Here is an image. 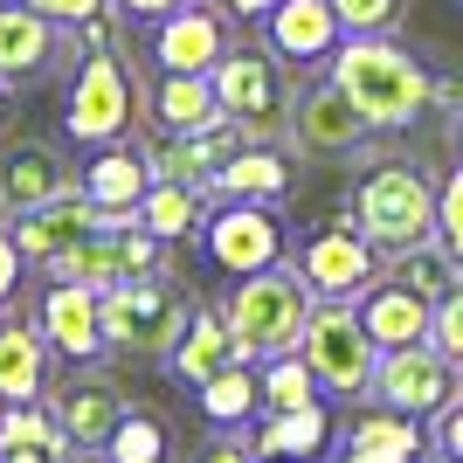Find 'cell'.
<instances>
[{
	"label": "cell",
	"mask_w": 463,
	"mask_h": 463,
	"mask_svg": "<svg viewBox=\"0 0 463 463\" xmlns=\"http://www.w3.org/2000/svg\"><path fill=\"white\" fill-rule=\"evenodd\" d=\"M422 463H463V457H449V449H422Z\"/></svg>",
	"instance_id": "cell-44"
},
{
	"label": "cell",
	"mask_w": 463,
	"mask_h": 463,
	"mask_svg": "<svg viewBox=\"0 0 463 463\" xmlns=\"http://www.w3.org/2000/svg\"><path fill=\"white\" fill-rule=\"evenodd\" d=\"M132 70L118 62V49H83L77 77H70V104H62V132L77 138V146H118V138L132 132Z\"/></svg>",
	"instance_id": "cell-7"
},
{
	"label": "cell",
	"mask_w": 463,
	"mask_h": 463,
	"mask_svg": "<svg viewBox=\"0 0 463 463\" xmlns=\"http://www.w3.org/2000/svg\"><path fill=\"white\" fill-rule=\"evenodd\" d=\"M214 83V104L229 125H242V138H284L290 132V77H284V56H277L270 42L263 49H242L229 42V56L208 70Z\"/></svg>",
	"instance_id": "cell-4"
},
{
	"label": "cell",
	"mask_w": 463,
	"mask_h": 463,
	"mask_svg": "<svg viewBox=\"0 0 463 463\" xmlns=\"http://www.w3.org/2000/svg\"><path fill=\"white\" fill-rule=\"evenodd\" d=\"M214 7H222L229 21H263V14L277 7V0H214Z\"/></svg>",
	"instance_id": "cell-41"
},
{
	"label": "cell",
	"mask_w": 463,
	"mask_h": 463,
	"mask_svg": "<svg viewBox=\"0 0 463 463\" xmlns=\"http://www.w3.org/2000/svg\"><path fill=\"white\" fill-rule=\"evenodd\" d=\"M367 132L373 125L353 111V97L332 77H311L305 90L290 97V146H298V153H353Z\"/></svg>",
	"instance_id": "cell-12"
},
{
	"label": "cell",
	"mask_w": 463,
	"mask_h": 463,
	"mask_svg": "<svg viewBox=\"0 0 463 463\" xmlns=\"http://www.w3.org/2000/svg\"><path fill=\"white\" fill-rule=\"evenodd\" d=\"M97 457H104V463H174V429H166L159 408H132V402H125L111 443L97 449Z\"/></svg>",
	"instance_id": "cell-30"
},
{
	"label": "cell",
	"mask_w": 463,
	"mask_h": 463,
	"mask_svg": "<svg viewBox=\"0 0 463 463\" xmlns=\"http://www.w3.org/2000/svg\"><path fill=\"white\" fill-rule=\"evenodd\" d=\"M194 463H256V449L242 443V436H235V429H222V436H214L208 449H201V457Z\"/></svg>",
	"instance_id": "cell-39"
},
{
	"label": "cell",
	"mask_w": 463,
	"mask_h": 463,
	"mask_svg": "<svg viewBox=\"0 0 463 463\" xmlns=\"http://www.w3.org/2000/svg\"><path fill=\"white\" fill-rule=\"evenodd\" d=\"M311 284L298 277V263H270V270L256 277H235L229 290V332H235V353L242 360H277V353H298V339H305L311 326Z\"/></svg>",
	"instance_id": "cell-2"
},
{
	"label": "cell",
	"mask_w": 463,
	"mask_h": 463,
	"mask_svg": "<svg viewBox=\"0 0 463 463\" xmlns=\"http://www.w3.org/2000/svg\"><path fill=\"white\" fill-rule=\"evenodd\" d=\"M146 187H153V166L132 146H97L90 166H83V194H90L97 208H138Z\"/></svg>",
	"instance_id": "cell-26"
},
{
	"label": "cell",
	"mask_w": 463,
	"mask_h": 463,
	"mask_svg": "<svg viewBox=\"0 0 463 463\" xmlns=\"http://www.w3.org/2000/svg\"><path fill=\"white\" fill-rule=\"evenodd\" d=\"M208 208H214L208 187H187V180H153V187H146V201H138V222H146L159 242H187V235H201Z\"/></svg>",
	"instance_id": "cell-27"
},
{
	"label": "cell",
	"mask_w": 463,
	"mask_h": 463,
	"mask_svg": "<svg viewBox=\"0 0 463 463\" xmlns=\"http://www.w3.org/2000/svg\"><path fill=\"white\" fill-rule=\"evenodd\" d=\"M436 242L449 250V263L463 270V166H449L436 187Z\"/></svg>",
	"instance_id": "cell-35"
},
{
	"label": "cell",
	"mask_w": 463,
	"mask_h": 463,
	"mask_svg": "<svg viewBox=\"0 0 463 463\" xmlns=\"http://www.w3.org/2000/svg\"><path fill=\"white\" fill-rule=\"evenodd\" d=\"M332 14L346 35H394L408 21V0H332Z\"/></svg>",
	"instance_id": "cell-33"
},
{
	"label": "cell",
	"mask_w": 463,
	"mask_h": 463,
	"mask_svg": "<svg viewBox=\"0 0 463 463\" xmlns=\"http://www.w3.org/2000/svg\"><path fill=\"white\" fill-rule=\"evenodd\" d=\"M457 394H463V367H457V360H443V353L422 339V346H394V353H381V367H373V394H367V402L402 408V415L429 422V415H443Z\"/></svg>",
	"instance_id": "cell-9"
},
{
	"label": "cell",
	"mask_w": 463,
	"mask_h": 463,
	"mask_svg": "<svg viewBox=\"0 0 463 463\" xmlns=\"http://www.w3.org/2000/svg\"><path fill=\"white\" fill-rule=\"evenodd\" d=\"M35 14H49V21H62V28H83V21H97L111 0H28Z\"/></svg>",
	"instance_id": "cell-38"
},
{
	"label": "cell",
	"mask_w": 463,
	"mask_h": 463,
	"mask_svg": "<svg viewBox=\"0 0 463 463\" xmlns=\"http://www.w3.org/2000/svg\"><path fill=\"white\" fill-rule=\"evenodd\" d=\"M387 277H394V284H408V290H422L429 305H436V298H443L449 284H457V263H449V250L443 242H436V235H429V242H415V250H402V256H387Z\"/></svg>",
	"instance_id": "cell-32"
},
{
	"label": "cell",
	"mask_w": 463,
	"mask_h": 463,
	"mask_svg": "<svg viewBox=\"0 0 463 463\" xmlns=\"http://www.w3.org/2000/svg\"><path fill=\"white\" fill-rule=\"evenodd\" d=\"M429 449H449V457H463V394L443 408V415H429Z\"/></svg>",
	"instance_id": "cell-36"
},
{
	"label": "cell",
	"mask_w": 463,
	"mask_h": 463,
	"mask_svg": "<svg viewBox=\"0 0 463 463\" xmlns=\"http://www.w3.org/2000/svg\"><path fill=\"white\" fill-rule=\"evenodd\" d=\"M42 277L49 284H83V290H118L125 284V250H118V229H97V235H83L77 250H62V256H49L42 263Z\"/></svg>",
	"instance_id": "cell-25"
},
{
	"label": "cell",
	"mask_w": 463,
	"mask_h": 463,
	"mask_svg": "<svg viewBox=\"0 0 463 463\" xmlns=\"http://www.w3.org/2000/svg\"><path fill=\"white\" fill-rule=\"evenodd\" d=\"M146 118H153V132H208V125H222V104H214L208 77H174V70H159L153 97H146Z\"/></svg>",
	"instance_id": "cell-24"
},
{
	"label": "cell",
	"mask_w": 463,
	"mask_h": 463,
	"mask_svg": "<svg viewBox=\"0 0 463 463\" xmlns=\"http://www.w3.org/2000/svg\"><path fill=\"white\" fill-rule=\"evenodd\" d=\"M429 346L463 367V277L443 290V298H436V305H429Z\"/></svg>",
	"instance_id": "cell-34"
},
{
	"label": "cell",
	"mask_w": 463,
	"mask_h": 463,
	"mask_svg": "<svg viewBox=\"0 0 463 463\" xmlns=\"http://www.w3.org/2000/svg\"><path fill=\"white\" fill-rule=\"evenodd\" d=\"M21 277H28V256L14 250V235L0 229V311H7V305L21 298Z\"/></svg>",
	"instance_id": "cell-37"
},
{
	"label": "cell",
	"mask_w": 463,
	"mask_h": 463,
	"mask_svg": "<svg viewBox=\"0 0 463 463\" xmlns=\"http://www.w3.org/2000/svg\"><path fill=\"white\" fill-rule=\"evenodd\" d=\"M118 14H132V21H159V14H174V7H187V0H111Z\"/></svg>",
	"instance_id": "cell-40"
},
{
	"label": "cell",
	"mask_w": 463,
	"mask_h": 463,
	"mask_svg": "<svg viewBox=\"0 0 463 463\" xmlns=\"http://www.w3.org/2000/svg\"><path fill=\"white\" fill-rule=\"evenodd\" d=\"M290 194V159L277 138H250L222 159L214 174V201H284Z\"/></svg>",
	"instance_id": "cell-22"
},
{
	"label": "cell",
	"mask_w": 463,
	"mask_h": 463,
	"mask_svg": "<svg viewBox=\"0 0 463 463\" xmlns=\"http://www.w3.org/2000/svg\"><path fill=\"white\" fill-rule=\"evenodd\" d=\"M229 360H242V353H235V332H229V311L201 298V305L187 311V326H180L174 353H166V367H174L187 387H201L208 373H222V367H229Z\"/></svg>",
	"instance_id": "cell-20"
},
{
	"label": "cell",
	"mask_w": 463,
	"mask_h": 463,
	"mask_svg": "<svg viewBox=\"0 0 463 463\" xmlns=\"http://www.w3.org/2000/svg\"><path fill=\"white\" fill-rule=\"evenodd\" d=\"M187 311L194 305L166 277H125L118 290H104V346L132 353V360H166Z\"/></svg>",
	"instance_id": "cell-6"
},
{
	"label": "cell",
	"mask_w": 463,
	"mask_h": 463,
	"mask_svg": "<svg viewBox=\"0 0 463 463\" xmlns=\"http://www.w3.org/2000/svg\"><path fill=\"white\" fill-rule=\"evenodd\" d=\"M201 394V422L208 429H242L263 408V381H256V360H229L222 373H208V381L194 387Z\"/></svg>",
	"instance_id": "cell-28"
},
{
	"label": "cell",
	"mask_w": 463,
	"mask_h": 463,
	"mask_svg": "<svg viewBox=\"0 0 463 463\" xmlns=\"http://www.w3.org/2000/svg\"><path fill=\"white\" fill-rule=\"evenodd\" d=\"M256 463H298V457H256Z\"/></svg>",
	"instance_id": "cell-46"
},
{
	"label": "cell",
	"mask_w": 463,
	"mask_h": 463,
	"mask_svg": "<svg viewBox=\"0 0 463 463\" xmlns=\"http://www.w3.org/2000/svg\"><path fill=\"white\" fill-rule=\"evenodd\" d=\"M229 14L214 0H187L174 14L153 21V70H174V77H208L214 62L229 56Z\"/></svg>",
	"instance_id": "cell-11"
},
{
	"label": "cell",
	"mask_w": 463,
	"mask_h": 463,
	"mask_svg": "<svg viewBox=\"0 0 463 463\" xmlns=\"http://www.w3.org/2000/svg\"><path fill=\"white\" fill-rule=\"evenodd\" d=\"M104 229V208H97L90 194H62V201H42V208H28V214H14L7 222V235H14V250L28 256V263H49V256H62V250H77L83 235H97Z\"/></svg>",
	"instance_id": "cell-16"
},
{
	"label": "cell",
	"mask_w": 463,
	"mask_h": 463,
	"mask_svg": "<svg viewBox=\"0 0 463 463\" xmlns=\"http://www.w3.org/2000/svg\"><path fill=\"white\" fill-rule=\"evenodd\" d=\"M339 463H360V457H353V449H346V457H339Z\"/></svg>",
	"instance_id": "cell-47"
},
{
	"label": "cell",
	"mask_w": 463,
	"mask_h": 463,
	"mask_svg": "<svg viewBox=\"0 0 463 463\" xmlns=\"http://www.w3.org/2000/svg\"><path fill=\"white\" fill-rule=\"evenodd\" d=\"M256 381H263V415H290V408L326 402L318 381H311L305 353H277V360H256Z\"/></svg>",
	"instance_id": "cell-31"
},
{
	"label": "cell",
	"mask_w": 463,
	"mask_h": 463,
	"mask_svg": "<svg viewBox=\"0 0 463 463\" xmlns=\"http://www.w3.org/2000/svg\"><path fill=\"white\" fill-rule=\"evenodd\" d=\"M77 187H83V174L56 153V146H42V138L0 153V214H7V222L28 214V208H42V201H62V194H77Z\"/></svg>",
	"instance_id": "cell-15"
},
{
	"label": "cell",
	"mask_w": 463,
	"mask_h": 463,
	"mask_svg": "<svg viewBox=\"0 0 463 463\" xmlns=\"http://www.w3.org/2000/svg\"><path fill=\"white\" fill-rule=\"evenodd\" d=\"M49 360H56V346L42 339V326L0 311V402H42L49 394Z\"/></svg>",
	"instance_id": "cell-21"
},
{
	"label": "cell",
	"mask_w": 463,
	"mask_h": 463,
	"mask_svg": "<svg viewBox=\"0 0 463 463\" xmlns=\"http://www.w3.org/2000/svg\"><path fill=\"white\" fill-rule=\"evenodd\" d=\"M77 449H0V463H70Z\"/></svg>",
	"instance_id": "cell-42"
},
{
	"label": "cell",
	"mask_w": 463,
	"mask_h": 463,
	"mask_svg": "<svg viewBox=\"0 0 463 463\" xmlns=\"http://www.w3.org/2000/svg\"><path fill=\"white\" fill-rule=\"evenodd\" d=\"M346 449L360 463H422L429 429L415 422V415H402V408H381V402H373L367 415L346 429Z\"/></svg>",
	"instance_id": "cell-23"
},
{
	"label": "cell",
	"mask_w": 463,
	"mask_h": 463,
	"mask_svg": "<svg viewBox=\"0 0 463 463\" xmlns=\"http://www.w3.org/2000/svg\"><path fill=\"white\" fill-rule=\"evenodd\" d=\"M353 311H360V326L373 332V346L394 353V346H422L429 339V298L422 290L394 284V277L381 270V284H367L360 298H353Z\"/></svg>",
	"instance_id": "cell-19"
},
{
	"label": "cell",
	"mask_w": 463,
	"mask_h": 463,
	"mask_svg": "<svg viewBox=\"0 0 463 463\" xmlns=\"http://www.w3.org/2000/svg\"><path fill=\"white\" fill-rule=\"evenodd\" d=\"M14 125V83H0V132Z\"/></svg>",
	"instance_id": "cell-43"
},
{
	"label": "cell",
	"mask_w": 463,
	"mask_h": 463,
	"mask_svg": "<svg viewBox=\"0 0 463 463\" xmlns=\"http://www.w3.org/2000/svg\"><path fill=\"white\" fill-rule=\"evenodd\" d=\"M263 42H270L284 62L318 70V62H332V49L346 42V28L332 14V0H277L270 14H263Z\"/></svg>",
	"instance_id": "cell-17"
},
{
	"label": "cell",
	"mask_w": 463,
	"mask_h": 463,
	"mask_svg": "<svg viewBox=\"0 0 463 463\" xmlns=\"http://www.w3.org/2000/svg\"><path fill=\"white\" fill-rule=\"evenodd\" d=\"M332 443V415L326 402L311 408H290V415H263V429H256V457H298V463H318Z\"/></svg>",
	"instance_id": "cell-29"
},
{
	"label": "cell",
	"mask_w": 463,
	"mask_h": 463,
	"mask_svg": "<svg viewBox=\"0 0 463 463\" xmlns=\"http://www.w3.org/2000/svg\"><path fill=\"white\" fill-rule=\"evenodd\" d=\"M298 277L311 284L318 305H353L367 284H381V250L353 222H326L318 235H305L298 250Z\"/></svg>",
	"instance_id": "cell-10"
},
{
	"label": "cell",
	"mask_w": 463,
	"mask_h": 463,
	"mask_svg": "<svg viewBox=\"0 0 463 463\" xmlns=\"http://www.w3.org/2000/svg\"><path fill=\"white\" fill-rule=\"evenodd\" d=\"M62 56V21L35 14L28 0H0V83H42Z\"/></svg>",
	"instance_id": "cell-13"
},
{
	"label": "cell",
	"mask_w": 463,
	"mask_h": 463,
	"mask_svg": "<svg viewBox=\"0 0 463 463\" xmlns=\"http://www.w3.org/2000/svg\"><path fill=\"white\" fill-rule=\"evenodd\" d=\"M346 222L367 235L373 250H381V263H387V256H402V250H415V242L436 235V180L415 174L408 159H381L373 174L353 180Z\"/></svg>",
	"instance_id": "cell-3"
},
{
	"label": "cell",
	"mask_w": 463,
	"mask_h": 463,
	"mask_svg": "<svg viewBox=\"0 0 463 463\" xmlns=\"http://www.w3.org/2000/svg\"><path fill=\"white\" fill-rule=\"evenodd\" d=\"M457 159H463V111H457Z\"/></svg>",
	"instance_id": "cell-45"
},
{
	"label": "cell",
	"mask_w": 463,
	"mask_h": 463,
	"mask_svg": "<svg viewBox=\"0 0 463 463\" xmlns=\"http://www.w3.org/2000/svg\"><path fill=\"white\" fill-rule=\"evenodd\" d=\"M42 339L70 367H97V353H111L104 346V298L83 284H49L42 290Z\"/></svg>",
	"instance_id": "cell-14"
},
{
	"label": "cell",
	"mask_w": 463,
	"mask_h": 463,
	"mask_svg": "<svg viewBox=\"0 0 463 463\" xmlns=\"http://www.w3.org/2000/svg\"><path fill=\"white\" fill-rule=\"evenodd\" d=\"M326 77L353 97V111L367 118L373 132H408V125H422V111L436 104V77H429L394 35H346L332 49Z\"/></svg>",
	"instance_id": "cell-1"
},
{
	"label": "cell",
	"mask_w": 463,
	"mask_h": 463,
	"mask_svg": "<svg viewBox=\"0 0 463 463\" xmlns=\"http://www.w3.org/2000/svg\"><path fill=\"white\" fill-rule=\"evenodd\" d=\"M49 408H56L70 449H90V457H97V449L111 443L118 415H125V394H118L104 373H77L70 387H49Z\"/></svg>",
	"instance_id": "cell-18"
},
{
	"label": "cell",
	"mask_w": 463,
	"mask_h": 463,
	"mask_svg": "<svg viewBox=\"0 0 463 463\" xmlns=\"http://www.w3.org/2000/svg\"><path fill=\"white\" fill-rule=\"evenodd\" d=\"M298 353H305V367L326 402H367L373 394L381 346H373V332L360 326L353 305H311V326L298 339Z\"/></svg>",
	"instance_id": "cell-5"
},
{
	"label": "cell",
	"mask_w": 463,
	"mask_h": 463,
	"mask_svg": "<svg viewBox=\"0 0 463 463\" xmlns=\"http://www.w3.org/2000/svg\"><path fill=\"white\" fill-rule=\"evenodd\" d=\"M201 250L222 277H256L290 256V235H284L277 201H222L201 222Z\"/></svg>",
	"instance_id": "cell-8"
}]
</instances>
